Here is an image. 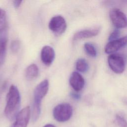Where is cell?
<instances>
[{
  "mask_svg": "<svg viewBox=\"0 0 127 127\" xmlns=\"http://www.w3.org/2000/svg\"><path fill=\"white\" fill-rule=\"evenodd\" d=\"M21 98L17 88L12 85L7 94L6 104L4 109V114L9 120L16 118L20 108Z\"/></svg>",
  "mask_w": 127,
  "mask_h": 127,
  "instance_id": "cell-1",
  "label": "cell"
},
{
  "mask_svg": "<svg viewBox=\"0 0 127 127\" xmlns=\"http://www.w3.org/2000/svg\"><path fill=\"white\" fill-rule=\"evenodd\" d=\"M49 85L48 80L45 79L41 82L34 89L32 108V120L33 121H36L40 116L41 101L48 91Z\"/></svg>",
  "mask_w": 127,
  "mask_h": 127,
  "instance_id": "cell-2",
  "label": "cell"
},
{
  "mask_svg": "<svg viewBox=\"0 0 127 127\" xmlns=\"http://www.w3.org/2000/svg\"><path fill=\"white\" fill-rule=\"evenodd\" d=\"M72 107L68 103H62L57 105L53 110V116L59 122L68 121L72 115Z\"/></svg>",
  "mask_w": 127,
  "mask_h": 127,
  "instance_id": "cell-3",
  "label": "cell"
},
{
  "mask_svg": "<svg viewBox=\"0 0 127 127\" xmlns=\"http://www.w3.org/2000/svg\"><path fill=\"white\" fill-rule=\"evenodd\" d=\"M108 63L111 69L116 73H122L125 70V61L124 58L118 54H110L108 58Z\"/></svg>",
  "mask_w": 127,
  "mask_h": 127,
  "instance_id": "cell-4",
  "label": "cell"
},
{
  "mask_svg": "<svg viewBox=\"0 0 127 127\" xmlns=\"http://www.w3.org/2000/svg\"><path fill=\"white\" fill-rule=\"evenodd\" d=\"M110 19L115 27L118 29L127 27V17L120 9L114 8L110 10L109 12Z\"/></svg>",
  "mask_w": 127,
  "mask_h": 127,
  "instance_id": "cell-5",
  "label": "cell"
},
{
  "mask_svg": "<svg viewBox=\"0 0 127 127\" xmlns=\"http://www.w3.org/2000/svg\"><path fill=\"white\" fill-rule=\"evenodd\" d=\"M49 28L55 34L60 35L65 31L66 23L63 16H55L51 19L49 23Z\"/></svg>",
  "mask_w": 127,
  "mask_h": 127,
  "instance_id": "cell-6",
  "label": "cell"
},
{
  "mask_svg": "<svg viewBox=\"0 0 127 127\" xmlns=\"http://www.w3.org/2000/svg\"><path fill=\"white\" fill-rule=\"evenodd\" d=\"M127 45V36L109 41L105 46V52L108 54H114Z\"/></svg>",
  "mask_w": 127,
  "mask_h": 127,
  "instance_id": "cell-7",
  "label": "cell"
},
{
  "mask_svg": "<svg viewBox=\"0 0 127 127\" xmlns=\"http://www.w3.org/2000/svg\"><path fill=\"white\" fill-rule=\"evenodd\" d=\"M30 116L29 106L25 107L18 113L15 121L11 127H27Z\"/></svg>",
  "mask_w": 127,
  "mask_h": 127,
  "instance_id": "cell-8",
  "label": "cell"
},
{
  "mask_svg": "<svg viewBox=\"0 0 127 127\" xmlns=\"http://www.w3.org/2000/svg\"><path fill=\"white\" fill-rule=\"evenodd\" d=\"M55 56V51L53 48L49 46L43 47L41 52V59L44 64L50 65L54 60Z\"/></svg>",
  "mask_w": 127,
  "mask_h": 127,
  "instance_id": "cell-9",
  "label": "cell"
},
{
  "mask_svg": "<svg viewBox=\"0 0 127 127\" xmlns=\"http://www.w3.org/2000/svg\"><path fill=\"white\" fill-rule=\"evenodd\" d=\"M69 83L70 86L75 91H79L84 87L85 80L79 73L73 72L70 76Z\"/></svg>",
  "mask_w": 127,
  "mask_h": 127,
  "instance_id": "cell-10",
  "label": "cell"
},
{
  "mask_svg": "<svg viewBox=\"0 0 127 127\" xmlns=\"http://www.w3.org/2000/svg\"><path fill=\"white\" fill-rule=\"evenodd\" d=\"M100 31V27H96L92 29H84L76 32L73 35V40H77L85 38H89L97 35Z\"/></svg>",
  "mask_w": 127,
  "mask_h": 127,
  "instance_id": "cell-11",
  "label": "cell"
},
{
  "mask_svg": "<svg viewBox=\"0 0 127 127\" xmlns=\"http://www.w3.org/2000/svg\"><path fill=\"white\" fill-rule=\"evenodd\" d=\"M39 69L35 64H31L29 65L26 69L25 76L27 79L32 80L36 78L38 75Z\"/></svg>",
  "mask_w": 127,
  "mask_h": 127,
  "instance_id": "cell-12",
  "label": "cell"
},
{
  "mask_svg": "<svg viewBox=\"0 0 127 127\" xmlns=\"http://www.w3.org/2000/svg\"><path fill=\"white\" fill-rule=\"evenodd\" d=\"M7 38L4 35H0V65L4 61L6 54Z\"/></svg>",
  "mask_w": 127,
  "mask_h": 127,
  "instance_id": "cell-13",
  "label": "cell"
},
{
  "mask_svg": "<svg viewBox=\"0 0 127 127\" xmlns=\"http://www.w3.org/2000/svg\"><path fill=\"white\" fill-rule=\"evenodd\" d=\"M75 67L77 70L81 72H85L88 68V64L86 61L83 58L79 59L75 64Z\"/></svg>",
  "mask_w": 127,
  "mask_h": 127,
  "instance_id": "cell-14",
  "label": "cell"
},
{
  "mask_svg": "<svg viewBox=\"0 0 127 127\" xmlns=\"http://www.w3.org/2000/svg\"><path fill=\"white\" fill-rule=\"evenodd\" d=\"M84 48L86 53L90 57H95L97 56L96 49L92 44L89 43H85Z\"/></svg>",
  "mask_w": 127,
  "mask_h": 127,
  "instance_id": "cell-15",
  "label": "cell"
},
{
  "mask_svg": "<svg viewBox=\"0 0 127 127\" xmlns=\"http://www.w3.org/2000/svg\"><path fill=\"white\" fill-rule=\"evenodd\" d=\"M6 13L4 10L0 8V31L3 30L6 26Z\"/></svg>",
  "mask_w": 127,
  "mask_h": 127,
  "instance_id": "cell-16",
  "label": "cell"
},
{
  "mask_svg": "<svg viewBox=\"0 0 127 127\" xmlns=\"http://www.w3.org/2000/svg\"><path fill=\"white\" fill-rule=\"evenodd\" d=\"M115 120L117 125L120 127H127V121L122 116L117 115Z\"/></svg>",
  "mask_w": 127,
  "mask_h": 127,
  "instance_id": "cell-17",
  "label": "cell"
},
{
  "mask_svg": "<svg viewBox=\"0 0 127 127\" xmlns=\"http://www.w3.org/2000/svg\"><path fill=\"white\" fill-rule=\"evenodd\" d=\"M11 50L13 53H16L20 48V42L18 40H13L11 44Z\"/></svg>",
  "mask_w": 127,
  "mask_h": 127,
  "instance_id": "cell-18",
  "label": "cell"
},
{
  "mask_svg": "<svg viewBox=\"0 0 127 127\" xmlns=\"http://www.w3.org/2000/svg\"><path fill=\"white\" fill-rule=\"evenodd\" d=\"M120 35V31L118 30V29H115L114 31H112V32L110 34L109 37V40L110 41L116 40L118 39V38Z\"/></svg>",
  "mask_w": 127,
  "mask_h": 127,
  "instance_id": "cell-19",
  "label": "cell"
},
{
  "mask_svg": "<svg viewBox=\"0 0 127 127\" xmlns=\"http://www.w3.org/2000/svg\"><path fill=\"white\" fill-rule=\"evenodd\" d=\"M70 96L73 99H74L75 100H78L80 98V94H79L78 93H76L72 92V93H70Z\"/></svg>",
  "mask_w": 127,
  "mask_h": 127,
  "instance_id": "cell-20",
  "label": "cell"
},
{
  "mask_svg": "<svg viewBox=\"0 0 127 127\" xmlns=\"http://www.w3.org/2000/svg\"><path fill=\"white\" fill-rule=\"evenodd\" d=\"M22 2V0H14L13 1V4L15 8H18Z\"/></svg>",
  "mask_w": 127,
  "mask_h": 127,
  "instance_id": "cell-21",
  "label": "cell"
},
{
  "mask_svg": "<svg viewBox=\"0 0 127 127\" xmlns=\"http://www.w3.org/2000/svg\"><path fill=\"white\" fill-rule=\"evenodd\" d=\"M43 127H56L54 125L52 124H47L44 126Z\"/></svg>",
  "mask_w": 127,
  "mask_h": 127,
  "instance_id": "cell-22",
  "label": "cell"
}]
</instances>
